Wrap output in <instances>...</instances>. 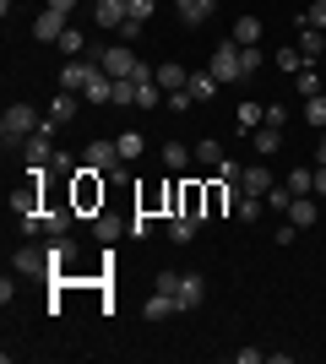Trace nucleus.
<instances>
[{
  "label": "nucleus",
  "mask_w": 326,
  "mask_h": 364,
  "mask_svg": "<svg viewBox=\"0 0 326 364\" xmlns=\"http://www.w3.org/2000/svg\"><path fill=\"white\" fill-rule=\"evenodd\" d=\"M114 147H120L125 164H136L141 152H147V141H141V131H120V136H114Z\"/></svg>",
  "instance_id": "25"
},
{
  "label": "nucleus",
  "mask_w": 326,
  "mask_h": 364,
  "mask_svg": "<svg viewBox=\"0 0 326 364\" xmlns=\"http://www.w3.org/2000/svg\"><path fill=\"white\" fill-rule=\"evenodd\" d=\"M288 191H294V196H315V168H294V174H288Z\"/></svg>",
  "instance_id": "30"
},
{
  "label": "nucleus",
  "mask_w": 326,
  "mask_h": 364,
  "mask_svg": "<svg viewBox=\"0 0 326 364\" xmlns=\"http://www.w3.org/2000/svg\"><path fill=\"white\" fill-rule=\"evenodd\" d=\"M261 16H239V22H234V44H261Z\"/></svg>",
  "instance_id": "26"
},
{
  "label": "nucleus",
  "mask_w": 326,
  "mask_h": 364,
  "mask_svg": "<svg viewBox=\"0 0 326 364\" xmlns=\"http://www.w3.org/2000/svg\"><path fill=\"white\" fill-rule=\"evenodd\" d=\"M278 65H283V71H294V76H299V71H305L310 60H305V55H299V44H294V49H278Z\"/></svg>",
  "instance_id": "36"
},
{
  "label": "nucleus",
  "mask_w": 326,
  "mask_h": 364,
  "mask_svg": "<svg viewBox=\"0 0 326 364\" xmlns=\"http://www.w3.org/2000/svg\"><path fill=\"white\" fill-rule=\"evenodd\" d=\"M234 213H239V223H256V218L266 213V201H261V196H239V207H234Z\"/></svg>",
  "instance_id": "35"
},
{
  "label": "nucleus",
  "mask_w": 326,
  "mask_h": 364,
  "mask_svg": "<svg viewBox=\"0 0 326 364\" xmlns=\"http://www.w3.org/2000/svg\"><path fill=\"white\" fill-rule=\"evenodd\" d=\"M163 104H169V109H180V114H185V109L196 104V98H190V87H180V92H169V98H163Z\"/></svg>",
  "instance_id": "41"
},
{
  "label": "nucleus",
  "mask_w": 326,
  "mask_h": 364,
  "mask_svg": "<svg viewBox=\"0 0 326 364\" xmlns=\"http://www.w3.org/2000/svg\"><path fill=\"white\" fill-rule=\"evenodd\" d=\"M71 207H77V213H104V180H98L93 164H82L77 174H71Z\"/></svg>",
  "instance_id": "1"
},
{
  "label": "nucleus",
  "mask_w": 326,
  "mask_h": 364,
  "mask_svg": "<svg viewBox=\"0 0 326 364\" xmlns=\"http://www.w3.org/2000/svg\"><path fill=\"white\" fill-rule=\"evenodd\" d=\"M217 87H223V82H217L212 71H190V98H196V104H202V98H212Z\"/></svg>",
  "instance_id": "28"
},
{
  "label": "nucleus",
  "mask_w": 326,
  "mask_h": 364,
  "mask_svg": "<svg viewBox=\"0 0 326 364\" xmlns=\"http://www.w3.org/2000/svg\"><path fill=\"white\" fill-rule=\"evenodd\" d=\"M38 125H44V120H38V109H33V104H11L6 114H0V136H6V147H11V141H28Z\"/></svg>",
  "instance_id": "2"
},
{
  "label": "nucleus",
  "mask_w": 326,
  "mask_h": 364,
  "mask_svg": "<svg viewBox=\"0 0 326 364\" xmlns=\"http://www.w3.org/2000/svg\"><path fill=\"white\" fill-rule=\"evenodd\" d=\"M212 6L217 0H180V22H185V28H202L207 16H212Z\"/></svg>",
  "instance_id": "20"
},
{
  "label": "nucleus",
  "mask_w": 326,
  "mask_h": 364,
  "mask_svg": "<svg viewBox=\"0 0 326 364\" xmlns=\"http://www.w3.org/2000/svg\"><path fill=\"white\" fill-rule=\"evenodd\" d=\"M49 6H55V11H65V16L77 11V0H49Z\"/></svg>",
  "instance_id": "45"
},
{
  "label": "nucleus",
  "mask_w": 326,
  "mask_h": 364,
  "mask_svg": "<svg viewBox=\"0 0 326 364\" xmlns=\"http://www.w3.org/2000/svg\"><path fill=\"white\" fill-rule=\"evenodd\" d=\"M212 174H217V180H239V174H245V168L234 164V158H223V164H217V168H212Z\"/></svg>",
  "instance_id": "43"
},
{
  "label": "nucleus",
  "mask_w": 326,
  "mask_h": 364,
  "mask_svg": "<svg viewBox=\"0 0 326 364\" xmlns=\"http://www.w3.org/2000/svg\"><path fill=\"white\" fill-rule=\"evenodd\" d=\"M93 16H98V28H120L125 16H131V6L125 0H93Z\"/></svg>",
  "instance_id": "17"
},
{
  "label": "nucleus",
  "mask_w": 326,
  "mask_h": 364,
  "mask_svg": "<svg viewBox=\"0 0 326 364\" xmlns=\"http://www.w3.org/2000/svg\"><path fill=\"white\" fill-rule=\"evenodd\" d=\"M239 191H245V196H266V191H272V168H266V164H250L245 174H239Z\"/></svg>",
  "instance_id": "15"
},
{
  "label": "nucleus",
  "mask_w": 326,
  "mask_h": 364,
  "mask_svg": "<svg viewBox=\"0 0 326 364\" xmlns=\"http://www.w3.org/2000/svg\"><path fill=\"white\" fill-rule=\"evenodd\" d=\"M87 164H93L98 174H120L125 158H120V147H114V141H87Z\"/></svg>",
  "instance_id": "8"
},
{
  "label": "nucleus",
  "mask_w": 326,
  "mask_h": 364,
  "mask_svg": "<svg viewBox=\"0 0 326 364\" xmlns=\"http://www.w3.org/2000/svg\"><path fill=\"white\" fill-rule=\"evenodd\" d=\"M315 196H326V164L315 168Z\"/></svg>",
  "instance_id": "44"
},
{
  "label": "nucleus",
  "mask_w": 326,
  "mask_h": 364,
  "mask_svg": "<svg viewBox=\"0 0 326 364\" xmlns=\"http://www.w3.org/2000/svg\"><path fill=\"white\" fill-rule=\"evenodd\" d=\"M305 22H310V28H321V33H326V0H310V11H305Z\"/></svg>",
  "instance_id": "38"
},
{
  "label": "nucleus",
  "mask_w": 326,
  "mask_h": 364,
  "mask_svg": "<svg viewBox=\"0 0 326 364\" xmlns=\"http://www.w3.org/2000/svg\"><path fill=\"white\" fill-rule=\"evenodd\" d=\"M294 92H299V98H315V92H326V71H321V65H305V71L294 76Z\"/></svg>",
  "instance_id": "18"
},
{
  "label": "nucleus",
  "mask_w": 326,
  "mask_h": 364,
  "mask_svg": "<svg viewBox=\"0 0 326 364\" xmlns=\"http://www.w3.org/2000/svg\"><path fill=\"white\" fill-rule=\"evenodd\" d=\"M71 28V16L65 11H55V6H44V11L33 16V38H38V44H60V33Z\"/></svg>",
  "instance_id": "6"
},
{
  "label": "nucleus",
  "mask_w": 326,
  "mask_h": 364,
  "mask_svg": "<svg viewBox=\"0 0 326 364\" xmlns=\"http://www.w3.org/2000/svg\"><path fill=\"white\" fill-rule=\"evenodd\" d=\"M196 164H207V168H217V164H223V141H217V136H207V141H196Z\"/></svg>",
  "instance_id": "33"
},
{
  "label": "nucleus",
  "mask_w": 326,
  "mask_h": 364,
  "mask_svg": "<svg viewBox=\"0 0 326 364\" xmlns=\"http://www.w3.org/2000/svg\"><path fill=\"white\" fill-rule=\"evenodd\" d=\"M190 158H196V147H185V141H163V168H169V174H180Z\"/></svg>",
  "instance_id": "21"
},
{
  "label": "nucleus",
  "mask_w": 326,
  "mask_h": 364,
  "mask_svg": "<svg viewBox=\"0 0 326 364\" xmlns=\"http://www.w3.org/2000/svg\"><path fill=\"white\" fill-rule=\"evenodd\" d=\"M321 164H326V131H321Z\"/></svg>",
  "instance_id": "47"
},
{
  "label": "nucleus",
  "mask_w": 326,
  "mask_h": 364,
  "mask_svg": "<svg viewBox=\"0 0 326 364\" xmlns=\"http://www.w3.org/2000/svg\"><path fill=\"white\" fill-rule=\"evenodd\" d=\"M305 120H310V131H326V92L305 98Z\"/></svg>",
  "instance_id": "34"
},
{
  "label": "nucleus",
  "mask_w": 326,
  "mask_h": 364,
  "mask_svg": "<svg viewBox=\"0 0 326 364\" xmlns=\"http://www.w3.org/2000/svg\"><path fill=\"white\" fill-rule=\"evenodd\" d=\"M315 218H321V213H315V201H310V196H294V207H288V223H294V228H315Z\"/></svg>",
  "instance_id": "24"
},
{
  "label": "nucleus",
  "mask_w": 326,
  "mask_h": 364,
  "mask_svg": "<svg viewBox=\"0 0 326 364\" xmlns=\"http://www.w3.org/2000/svg\"><path fill=\"white\" fill-rule=\"evenodd\" d=\"M196 228H202V218L169 213V240H174V245H190V240H196Z\"/></svg>",
  "instance_id": "19"
},
{
  "label": "nucleus",
  "mask_w": 326,
  "mask_h": 364,
  "mask_svg": "<svg viewBox=\"0 0 326 364\" xmlns=\"http://www.w3.org/2000/svg\"><path fill=\"white\" fill-rule=\"evenodd\" d=\"M77 98H82V92H65V87H55V98H49V120H55V125L77 120Z\"/></svg>",
  "instance_id": "16"
},
{
  "label": "nucleus",
  "mask_w": 326,
  "mask_h": 364,
  "mask_svg": "<svg viewBox=\"0 0 326 364\" xmlns=\"http://www.w3.org/2000/svg\"><path fill=\"white\" fill-rule=\"evenodd\" d=\"M202 299H207V277L202 272H180L174 277V304H180V310H196Z\"/></svg>",
  "instance_id": "7"
},
{
  "label": "nucleus",
  "mask_w": 326,
  "mask_h": 364,
  "mask_svg": "<svg viewBox=\"0 0 326 364\" xmlns=\"http://www.w3.org/2000/svg\"><path fill=\"white\" fill-rule=\"evenodd\" d=\"M11 267H16L22 277H49V256H44V250H33V245H22V250H16Z\"/></svg>",
  "instance_id": "10"
},
{
  "label": "nucleus",
  "mask_w": 326,
  "mask_h": 364,
  "mask_svg": "<svg viewBox=\"0 0 326 364\" xmlns=\"http://www.w3.org/2000/svg\"><path fill=\"white\" fill-rule=\"evenodd\" d=\"M55 49H60V55H71V60H82V55H87L93 44H87V33H82V28H65V33H60V44H55Z\"/></svg>",
  "instance_id": "22"
},
{
  "label": "nucleus",
  "mask_w": 326,
  "mask_h": 364,
  "mask_svg": "<svg viewBox=\"0 0 326 364\" xmlns=\"http://www.w3.org/2000/svg\"><path fill=\"white\" fill-rule=\"evenodd\" d=\"M44 256H49V283H60V277L71 272V261H77V245L65 240V234H49Z\"/></svg>",
  "instance_id": "4"
},
{
  "label": "nucleus",
  "mask_w": 326,
  "mask_h": 364,
  "mask_svg": "<svg viewBox=\"0 0 326 364\" xmlns=\"http://www.w3.org/2000/svg\"><path fill=\"white\" fill-rule=\"evenodd\" d=\"M82 98H87V104H114V76H109L104 65H93V76H87Z\"/></svg>",
  "instance_id": "9"
},
{
  "label": "nucleus",
  "mask_w": 326,
  "mask_h": 364,
  "mask_svg": "<svg viewBox=\"0 0 326 364\" xmlns=\"http://www.w3.org/2000/svg\"><path fill=\"white\" fill-rule=\"evenodd\" d=\"M207 71L217 76V82H223V87H229V82H245V60H239V44H217L212 49V60H207Z\"/></svg>",
  "instance_id": "3"
},
{
  "label": "nucleus",
  "mask_w": 326,
  "mask_h": 364,
  "mask_svg": "<svg viewBox=\"0 0 326 364\" xmlns=\"http://www.w3.org/2000/svg\"><path fill=\"white\" fill-rule=\"evenodd\" d=\"M87 76H93V60L82 55V60H71L60 76H55V87H65V92H82V87H87Z\"/></svg>",
  "instance_id": "12"
},
{
  "label": "nucleus",
  "mask_w": 326,
  "mask_h": 364,
  "mask_svg": "<svg viewBox=\"0 0 326 364\" xmlns=\"http://www.w3.org/2000/svg\"><path fill=\"white\" fill-rule=\"evenodd\" d=\"M234 120L245 125V131H261V120H266V104H256V98H250V104H239V114H234Z\"/></svg>",
  "instance_id": "31"
},
{
  "label": "nucleus",
  "mask_w": 326,
  "mask_h": 364,
  "mask_svg": "<svg viewBox=\"0 0 326 364\" xmlns=\"http://www.w3.org/2000/svg\"><path fill=\"white\" fill-rule=\"evenodd\" d=\"M11 6H16V0H0V16H11Z\"/></svg>",
  "instance_id": "46"
},
{
  "label": "nucleus",
  "mask_w": 326,
  "mask_h": 364,
  "mask_svg": "<svg viewBox=\"0 0 326 364\" xmlns=\"http://www.w3.org/2000/svg\"><path fill=\"white\" fill-rule=\"evenodd\" d=\"M131 234H136V240H147V234H153V213H147V207L131 218Z\"/></svg>",
  "instance_id": "37"
},
{
  "label": "nucleus",
  "mask_w": 326,
  "mask_h": 364,
  "mask_svg": "<svg viewBox=\"0 0 326 364\" xmlns=\"http://www.w3.org/2000/svg\"><path fill=\"white\" fill-rule=\"evenodd\" d=\"M125 228H131V223H120V218H109V213H93V234H98L104 245H114Z\"/></svg>",
  "instance_id": "23"
},
{
  "label": "nucleus",
  "mask_w": 326,
  "mask_h": 364,
  "mask_svg": "<svg viewBox=\"0 0 326 364\" xmlns=\"http://www.w3.org/2000/svg\"><path fill=\"white\" fill-rule=\"evenodd\" d=\"M261 125H278V131H283V125H288V109H283V104H266V120Z\"/></svg>",
  "instance_id": "42"
},
{
  "label": "nucleus",
  "mask_w": 326,
  "mask_h": 364,
  "mask_svg": "<svg viewBox=\"0 0 326 364\" xmlns=\"http://www.w3.org/2000/svg\"><path fill=\"white\" fill-rule=\"evenodd\" d=\"M278 147H283V131H278V125H261V131H256V152H261V158H272Z\"/></svg>",
  "instance_id": "32"
},
{
  "label": "nucleus",
  "mask_w": 326,
  "mask_h": 364,
  "mask_svg": "<svg viewBox=\"0 0 326 364\" xmlns=\"http://www.w3.org/2000/svg\"><path fill=\"white\" fill-rule=\"evenodd\" d=\"M77 218V207H44V234H65Z\"/></svg>",
  "instance_id": "27"
},
{
  "label": "nucleus",
  "mask_w": 326,
  "mask_h": 364,
  "mask_svg": "<svg viewBox=\"0 0 326 364\" xmlns=\"http://www.w3.org/2000/svg\"><path fill=\"white\" fill-rule=\"evenodd\" d=\"M299 55H305V60H326V44H321V28H310V22H305V16H299Z\"/></svg>",
  "instance_id": "14"
},
{
  "label": "nucleus",
  "mask_w": 326,
  "mask_h": 364,
  "mask_svg": "<svg viewBox=\"0 0 326 364\" xmlns=\"http://www.w3.org/2000/svg\"><path fill=\"white\" fill-rule=\"evenodd\" d=\"M104 71L114 76V82H125V76H136V71H141L136 49H131V44H109V49H104Z\"/></svg>",
  "instance_id": "5"
},
{
  "label": "nucleus",
  "mask_w": 326,
  "mask_h": 364,
  "mask_svg": "<svg viewBox=\"0 0 326 364\" xmlns=\"http://www.w3.org/2000/svg\"><path fill=\"white\" fill-rule=\"evenodd\" d=\"M180 304H174V294H163V289H153L147 299H141V321H169Z\"/></svg>",
  "instance_id": "13"
},
{
  "label": "nucleus",
  "mask_w": 326,
  "mask_h": 364,
  "mask_svg": "<svg viewBox=\"0 0 326 364\" xmlns=\"http://www.w3.org/2000/svg\"><path fill=\"white\" fill-rule=\"evenodd\" d=\"M321 71H326V60H321Z\"/></svg>",
  "instance_id": "48"
},
{
  "label": "nucleus",
  "mask_w": 326,
  "mask_h": 364,
  "mask_svg": "<svg viewBox=\"0 0 326 364\" xmlns=\"http://www.w3.org/2000/svg\"><path fill=\"white\" fill-rule=\"evenodd\" d=\"M153 82H158L163 92H180V87H190V71H185L180 60H163V65H153Z\"/></svg>",
  "instance_id": "11"
},
{
  "label": "nucleus",
  "mask_w": 326,
  "mask_h": 364,
  "mask_svg": "<svg viewBox=\"0 0 326 364\" xmlns=\"http://www.w3.org/2000/svg\"><path fill=\"white\" fill-rule=\"evenodd\" d=\"M261 201H266V213H283V218H288V207H294V191H288V185H272Z\"/></svg>",
  "instance_id": "29"
},
{
  "label": "nucleus",
  "mask_w": 326,
  "mask_h": 364,
  "mask_svg": "<svg viewBox=\"0 0 326 364\" xmlns=\"http://www.w3.org/2000/svg\"><path fill=\"white\" fill-rule=\"evenodd\" d=\"M125 6H131V16H136V22H147V16L158 11V0H125Z\"/></svg>",
  "instance_id": "39"
},
{
  "label": "nucleus",
  "mask_w": 326,
  "mask_h": 364,
  "mask_svg": "<svg viewBox=\"0 0 326 364\" xmlns=\"http://www.w3.org/2000/svg\"><path fill=\"white\" fill-rule=\"evenodd\" d=\"M114 33H120L125 44H136V38H141V22H136V16H125V22H120V28H114Z\"/></svg>",
  "instance_id": "40"
}]
</instances>
